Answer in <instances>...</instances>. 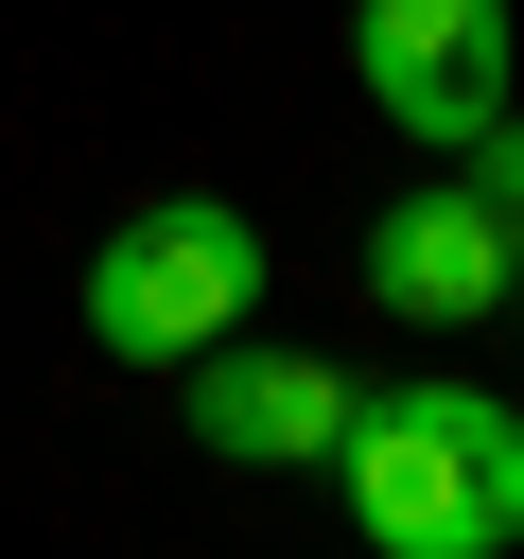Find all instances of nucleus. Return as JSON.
<instances>
[{
    "label": "nucleus",
    "mask_w": 524,
    "mask_h": 559,
    "mask_svg": "<svg viewBox=\"0 0 524 559\" xmlns=\"http://www.w3.org/2000/svg\"><path fill=\"white\" fill-rule=\"evenodd\" d=\"M245 297H262V227L227 192H140L87 245V349L105 367H192L210 332H245Z\"/></svg>",
    "instance_id": "obj_2"
},
{
    "label": "nucleus",
    "mask_w": 524,
    "mask_h": 559,
    "mask_svg": "<svg viewBox=\"0 0 524 559\" xmlns=\"http://www.w3.org/2000/svg\"><path fill=\"white\" fill-rule=\"evenodd\" d=\"M192 437L227 472H314L349 437V367L332 349H262V332H210L192 349Z\"/></svg>",
    "instance_id": "obj_5"
},
{
    "label": "nucleus",
    "mask_w": 524,
    "mask_h": 559,
    "mask_svg": "<svg viewBox=\"0 0 524 559\" xmlns=\"http://www.w3.org/2000/svg\"><path fill=\"white\" fill-rule=\"evenodd\" d=\"M367 297H384L402 332H489V314H507V210H489L472 175L384 192V210H367Z\"/></svg>",
    "instance_id": "obj_4"
},
{
    "label": "nucleus",
    "mask_w": 524,
    "mask_h": 559,
    "mask_svg": "<svg viewBox=\"0 0 524 559\" xmlns=\"http://www.w3.org/2000/svg\"><path fill=\"white\" fill-rule=\"evenodd\" d=\"M472 192H489V210H507V297H524V140H507V122H489V140H472Z\"/></svg>",
    "instance_id": "obj_6"
},
{
    "label": "nucleus",
    "mask_w": 524,
    "mask_h": 559,
    "mask_svg": "<svg viewBox=\"0 0 524 559\" xmlns=\"http://www.w3.org/2000/svg\"><path fill=\"white\" fill-rule=\"evenodd\" d=\"M507 0H349V87L402 122V140H437V157H472L489 122H507Z\"/></svg>",
    "instance_id": "obj_3"
},
{
    "label": "nucleus",
    "mask_w": 524,
    "mask_h": 559,
    "mask_svg": "<svg viewBox=\"0 0 524 559\" xmlns=\"http://www.w3.org/2000/svg\"><path fill=\"white\" fill-rule=\"evenodd\" d=\"M332 472H349L367 559H507V542H524V402H489V384H454V367L349 384Z\"/></svg>",
    "instance_id": "obj_1"
}]
</instances>
